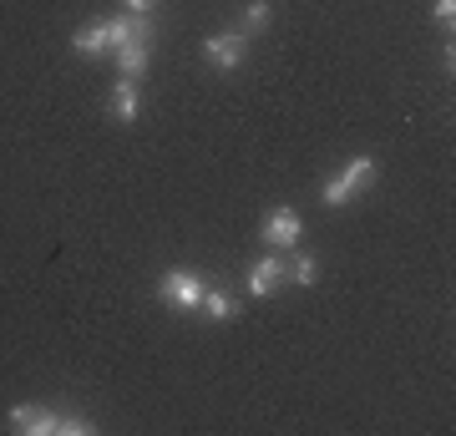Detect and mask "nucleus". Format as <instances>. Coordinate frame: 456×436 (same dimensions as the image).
<instances>
[{"label":"nucleus","mask_w":456,"mask_h":436,"mask_svg":"<svg viewBox=\"0 0 456 436\" xmlns=\"http://www.w3.org/2000/svg\"><path fill=\"white\" fill-rule=\"evenodd\" d=\"M112 62H117V77L122 81H142L147 66H152V46L147 41H127V46L112 51Z\"/></svg>","instance_id":"obj_9"},{"label":"nucleus","mask_w":456,"mask_h":436,"mask_svg":"<svg viewBox=\"0 0 456 436\" xmlns=\"http://www.w3.org/2000/svg\"><path fill=\"white\" fill-rule=\"evenodd\" d=\"M299 239H305V218H299L289 203H279V209L264 213V224H259V243H264V249L289 254V249H299Z\"/></svg>","instance_id":"obj_5"},{"label":"nucleus","mask_w":456,"mask_h":436,"mask_svg":"<svg viewBox=\"0 0 456 436\" xmlns=\"http://www.w3.org/2000/svg\"><path fill=\"white\" fill-rule=\"evenodd\" d=\"M436 66H441V71H446V77H452V71H456V51H452V36H446V46L436 51Z\"/></svg>","instance_id":"obj_15"},{"label":"nucleus","mask_w":456,"mask_h":436,"mask_svg":"<svg viewBox=\"0 0 456 436\" xmlns=\"http://www.w3.org/2000/svg\"><path fill=\"white\" fill-rule=\"evenodd\" d=\"M431 21H436V26H446V36H452V21H456V0H431Z\"/></svg>","instance_id":"obj_14"},{"label":"nucleus","mask_w":456,"mask_h":436,"mask_svg":"<svg viewBox=\"0 0 456 436\" xmlns=\"http://www.w3.org/2000/svg\"><path fill=\"white\" fill-rule=\"evenodd\" d=\"M269 21H274V5L269 0H244V11H239V31L254 41L259 31H269Z\"/></svg>","instance_id":"obj_12"},{"label":"nucleus","mask_w":456,"mask_h":436,"mask_svg":"<svg viewBox=\"0 0 456 436\" xmlns=\"http://www.w3.org/2000/svg\"><path fill=\"white\" fill-rule=\"evenodd\" d=\"M5 421L20 436H92L97 432V421L86 411L77 416V411H61V406H46V401H16L5 411Z\"/></svg>","instance_id":"obj_1"},{"label":"nucleus","mask_w":456,"mask_h":436,"mask_svg":"<svg viewBox=\"0 0 456 436\" xmlns=\"http://www.w3.org/2000/svg\"><path fill=\"white\" fill-rule=\"evenodd\" d=\"M314 279H320V259L305 254V249H289V254H284V284H294V290H314Z\"/></svg>","instance_id":"obj_10"},{"label":"nucleus","mask_w":456,"mask_h":436,"mask_svg":"<svg viewBox=\"0 0 456 436\" xmlns=\"http://www.w3.org/2000/svg\"><path fill=\"white\" fill-rule=\"evenodd\" d=\"M203 315H208L213 325H228L239 315V294L224 290V284H208V290H203Z\"/></svg>","instance_id":"obj_11"},{"label":"nucleus","mask_w":456,"mask_h":436,"mask_svg":"<svg viewBox=\"0 0 456 436\" xmlns=\"http://www.w3.org/2000/svg\"><path fill=\"white\" fill-rule=\"evenodd\" d=\"M203 56H208V66L213 71H239V66L248 62V36L244 31H218V36H208L203 41Z\"/></svg>","instance_id":"obj_6"},{"label":"nucleus","mask_w":456,"mask_h":436,"mask_svg":"<svg viewBox=\"0 0 456 436\" xmlns=\"http://www.w3.org/2000/svg\"><path fill=\"white\" fill-rule=\"evenodd\" d=\"M203 290H208V279L198 275V269H188V264L163 269V279H158V300L183 309V315H198V309H203Z\"/></svg>","instance_id":"obj_3"},{"label":"nucleus","mask_w":456,"mask_h":436,"mask_svg":"<svg viewBox=\"0 0 456 436\" xmlns=\"http://www.w3.org/2000/svg\"><path fill=\"white\" fill-rule=\"evenodd\" d=\"M375 173H380V162H375L370 152H355L340 173H330V178L320 183V203H325V209H350L360 188H370L375 183Z\"/></svg>","instance_id":"obj_2"},{"label":"nucleus","mask_w":456,"mask_h":436,"mask_svg":"<svg viewBox=\"0 0 456 436\" xmlns=\"http://www.w3.org/2000/svg\"><path fill=\"white\" fill-rule=\"evenodd\" d=\"M127 11L122 16H107V21H92V26H82V31L71 36V51L77 56H107V51L127 46Z\"/></svg>","instance_id":"obj_4"},{"label":"nucleus","mask_w":456,"mask_h":436,"mask_svg":"<svg viewBox=\"0 0 456 436\" xmlns=\"http://www.w3.org/2000/svg\"><path fill=\"white\" fill-rule=\"evenodd\" d=\"M279 284H284V254H274V249H269L264 259H254V269H248L244 290L254 294V300H269Z\"/></svg>","instance_id":"obj_7"},{"label":"nucleus","mask_w":456,"mask_h":436,"mask_svg":"<svg viewBox=\"0 0 456 436\" xmlns=\"http://www.w3.org/2000/svg\"><path fill=\"white\" fill-rule=\"evenodd\" d=\"M127 36L152 46V41H158V16H152V11H147V16H127Z\"/></svg>","instance_id":"obj_13"},{"label":"nucleus","mask_w":456,"mask_h":436,"mask_svg":"<svg viewBox=\"0 0 456 436\" xmlns=\"http://www.w3.org/2000/svg\"><path fill=\"white\" fill-rule=\"evenodd\" d=\"M152 5H158V0H122V11H127V16H147Z\"/></svg>","instance_id":"obj_16"},{"label":"nucleus","mask_w":456,"mask_h":436,"mask_svg":"<svg viewBox=\"0 0 456 436\" xmlns=\"http://www.w3.org/2000/svg\"><path fill=\"white\" fill-rule=\"evenodd\" d=\"M137 112H142V92H137V81H122V77H117L112 92H107V117L127 128V122H137Z\"/></svg>","instance_id":"obj_8"}]
</instances>
